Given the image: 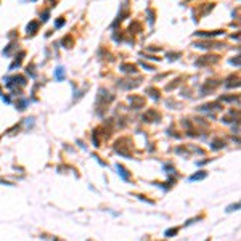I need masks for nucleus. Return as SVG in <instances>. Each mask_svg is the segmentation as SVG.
Segmentation results:
<instances>
[{
	"label": "nucleus",
	"mask_w": 241,
	"mask_h": 241,
	"mask_svg": "<svg viewBox=\"0 0 241 241\" xmlns=\"http://www.w3.org/2000/svg\"><path fill=\"white\" fill-rule=\"evenodd\" d=\"M39 29V23H35V21H32L31 24H28V34L31 32V34H35V31Z\"/></svg>",
	"instance_id": "obj_3"
},
{
	"label": "nucleus",
	"mask_w": 241,
	"mask_h": 241,
	"mask_svg": "<svg viewBox=\"0 0 241 241\" xmlns=\"http://www.w3.org/2000/svg\"><path fill=\"white\" fill-rule=\"evenodd\" d=\"M207 177V172L206 170H199V172H196V174H193L191 177H190V182H199V180H204Z\"/></svg>",
	"instance_id": "obj_2"
},
{
	"label": "nucleus",
	"mask_w": 241,
	"mask_h": 241,
	"mask_svg": "<svg viewBox=\"0 0 241 241\" xmlns=\"http://www.w3.org/2000/svg\"><path fill=\"white\" fill-rule=\"evenodd\" d=\"M224 141H214L212 143V150H220V148H224Z\"/></svg>",
	"instance_id": "obj_7"
},
{
	"label": "nucleus",
	"mask_w": 241,
	"mask_h": 241,
	"mask_svg": "<svg viewBox=\"0 0 241 241\" xmlns=\"http://www.w3.org/2000/svg\"><path fill=\"white\" fill-rule=\"evenodd\" d=\"M55 77H56V80H63V77H64V69L56 68L55 69Z\"/></svg>",
	"instance_id": "obj_4"
},
{
	"label": "nucleus",
	"mask_w": 241,
	"mask_h": 241,
	"mask_svg": "<svg viewBox=\"0 0 241 241\" xmlns=\"http://www.w3.org/2000/svg\"><path fill=\"white\" fill-rule=\"evenodd\" d=\"M179 233V228H169V230H166V236L167 238H170V236H175V235Z\"/></svg>",
	"instance_id": "obj_5"
},
{
	"label": "nucleus",
	"mask_w": 241,
	"mask_h": 241,
	"mask_svg": "<svg viewBox=\"0 0 241 241\" xmlns=\"http://www.w3.org/2000/svg\"><path fill=\"white\" fill-rule=\"evenodd\" d=\"M63 24H64V19H58V21H56V24H55V26H56V28H61Z\"/></svg>",
	"instance_id": "obj_8"
},
{
	"label": "nucleus",
	"mask_w": 241,
	"mask_h": 241,
	"mask_svg": "<svg viewBox=\"0 0 241 241\" xmlns=\"http://www.w3.org/2000/svg\"><path fill=\"white\" fill-rule=\"evenodd\" d=\"M206 241H211V240H209V238H207V240H206Z\"/></svg>",
	"instance_id": "obj_9"
},
{
	"label": "nucleus",
	"mask_w": 241,
	"mask_h": 241,
	"mask_svg": "<svg viewBox=\"0 0 241 241\" xmlns=\"http://www.w3.org/2000/svg\"><path fill=\"white\" fill-rule=\"evenodd\" d=\"M238 209H240V203H235L227 207V212H233V211H238Z\"/></svg>",
	"instance_id": "obj_6"
},
{
	"label": "nucleus",
	"mask_w": 241,
	"mask_h": 241,
	"mask_svg": "<svg viewBox=\"0 0 241 241\" xmlns=\"http://www.w3.org/2000/svg\"><path fill=\"white\" fill-rule=\"evenodd\" d=\"M116 170H117V174L121 175V179L122 180H125V182H130V174H129V170L124 167L122 164H116Z\"/></svg>",
	"instance_id": "obj_1"
}]
</instances>
